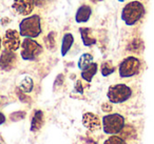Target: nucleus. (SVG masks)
<instances>
[{
  "instance_id": "nucleus-23",
  "label": "nucleus",
  "mask_w": 154,
  "mask_h": 144,
  "mask_svg": "<svg viewBox=\"0 0 154 144\" xmlns=\"http://www.w3.org/2000/svg\"><path fill=\"white\" fill-rule=\"evenodd\" d=\"M24 118H26V112H15L10 116V119L13 122H17V121H20Z\"/></svg>"
},
{
  "instance_id": "nucleus-5",
  "label": "nucleus",
  "mask_w": 154,
  "mask_h": 144,
  "mask_svg": "<svg viewBox=\"0 0 154 144\" xmlns=\"http://www.w3.org/2000/svg\"><path fill=\"white\" fill-rule=\"evenodd\" d=\"M42 53V46L33 38H26L21 43V58L23 60L32 61Z\"/></svg>"
},
{
  "instance_id": "nucleus-2",
  "label": "nucleus",
  "mask_w": 154,
  "mask_h": 144,
  "mask_svg": "<svg viewBox=\"0 0 154 144\" xmlns=\"http://www.w3.org/2000/svg\"><path fill=\"white\" fill-rule=\"evenodd\" d=\"M19 34L24 38H36L41 34V20L38 15L26 17L19 23Z\"/></svg>"
},
{
  "instance_id": "nucleus-12",
  "label": "nucleus",
  "mask_w": 154,
  "mask_h": 144,
  "mask_svg": "<svg viewBox=\"0 0 154 144\" xmlns=\"http://www.w3.org/2000/svg\"><path fill=\"white\" fill-rule=\"evenodd\" d=\"M45 121V116L41 110H36L31 121V131H37L41 128Z\"/></svg>"
},
{
  "instance_id": "nucleus-22",
  "label": "nucleus",
  "mask_w": 154,
  "mask_h": 144,
  "mask_svg": "<svg viewBox=\"0 0 154 144\" xmlns=\"http://www.w3.org/2000/svg\"><path fill=\"white\" fill-rule=\"evenodd\" d=\"M103 144H127L126 141L122 139V137H117V136H111L105 141Z\"/></svg>"
},
{
  "instance_id": "nucleus-28",
  "label": "nucleus",
  "mask_w": 154,
  "mask_h": 144,
  "mask_svg": "<svg viewBox=\"0 0 154 144\" xmlns=\"http://www.w3.org/2000/svg\"><path fill=\"white\" fill-rule=\"evenodd\" d=\"M93 2H99V1H103V0H92Z\"/></svg>"
},
{
  "instance_id": "nucleus-26",
  "label": "nucleus",
  "mask_w": 154,
  "mask_h": 144,
  "mask_svg": "<svg viewBox=\"0 0 154 144\" xmlns=\"http://www.w3.org/2000/svg\"><path fill=\"white\" fill-rule=\"evenodd\" d=\"M5 120H7V118H5V116L2 114V112H0V125H2L3 123L5 122Z\"/></svg>"
},
{
  "instance_id": "nucleus-21",
  "label": "nucleus",
  "mask_w": 154,
  "mask_h": 144,
  "mask_svg": "<svg viewBox=\"0 0 154 144\" xmlns=\"http://www.w3.org/2000/svg\"><path fill=\"white\" fill-rule=\"evenodd\" d=\"M45 43L49 50L55 49V33L51 32L47 37L45 38Z\"/></svg>"
},
{
  "instance_id": "nucleus-24",
  "label": "nucleus",
  "mask_w": 154,
  "mask_h": 144,
  "mask_svg": "<svg viewBox=\"0 0 154 144\" xmlns=\"http://www.w3.org/2000/svg\"><path fill=\"white\" fill-rule=\"evenodd\" d=\"M112 106L109 103H103V112H111Z\"/></svg>"
},
{
  "instance_id": "nucleus-15",
  "label": "nucleus",
  "mask_w": 154,
  "mask_h": 144,
  "mask_svg": "<svg viewBox=\"0 0 154 144\" xmlns=\"http://www.w3.org/2000/svg\"><path fill=\"white\" fill-rule=\"evenodd\" d=\"M73 42H74V37L72 34L68 33L63 36L62 38V43H61V55L66 56L68 54V52L70 51V49L72 47Z\"/></svg>"
},
{
  "instance_id": "nucleus-29",
  "label": "nucleus",
  "mask_w": 154,
  "mask_h": 144,
  "mask_svg": "<svg viewBox=\"0 0 154 144\" xmlns=\"http://www.w3.org/2000/svg\"><path fill=\"white\" fill-rule=\"evenodd\" d=\"M118 1H125V0H118Z\"/></svg>"
},
{
  "instance_id": "nucleus-6",
  "label": "nucleus",
  "mask_w": 154,
  "mask_h": 144,
  "mask_svg": "<svg viewBox=\"0 0 154 144\" xmlns=\"http://www.w3.org/2000/svg\"><path fill=\"white\" fill-rule=\"evenodd\" d=\"M140 70V61L136 57H127L119 64V75L122 78H129L137 75Z\"/></svg>"
},
{
  "instance_id": "nucleus-11",
  "label": "nucleus",
  "mask_w": 154,
  "mask_h": 144,
  "mask_svg": "<svg viewBox=\"0 0 154 144\" xmlns=\"http://www.w3.org/2000/svg\"><path fill=\"white\" fill-rule=\"evenodd\" d=\"M91 14H92V10L89 5H82L79 9L77 10L76 15H75V20L78 23H82V22H87L91 17Z\"/></svg>"
},
{
  "instance_id": "nucleus-10",
  "label": "nucleus",
  "mask_w": 154,
  "mask_h": 144,
  "mask_svg": "<svg viewBox=\"0 0 154 144\" xmlns=\"http://www.w3.org/2000/svg\"><path fill=\"white\" fill-rule=\"evenodd\" d=\"M82 123H84L85 127L89 129V130H97L100 128V120H99L98 116L94 115L93 112H86L82 116Z\"/></svg>"
},
{
  "instance_id": "nucleus-19",
  "label": "nucleus",
  "mask_w": 154,
  "mask_h": 144,
  "mask_svg": "<svg viewBox=\"0 0 154 144\" xmlns=\"http://www.w3.org/2000/svg\"><path fill=\"white\" fill-rule=\"evenodd\" d=\"M143 47V44L139 39H133L128 45V50L131 52H135V53H138L139 51H141Z\"/></svg>"
},
{
  "instance_id": "nucleus-20",
  "label": "nucleus",
  "mask_w": 154,
  "mask_h": 144,
  "mask_svg": "<svg viewBox=\"0 0 154 144\" xmlns=\"http://www.w3.org/2000/svg\"><path fill=\"white\" fill-rule=\"evenodd\" d=\"M114 70H115V68L112 65L111 62H103L101 64V74H103V76H109L112 73H114Z\"/></svg>"
},
{
  "instance_id": "nucleus-7",
  "label": "nucleus",
  "mask_w": 154,
  "mask_h": 144,
  "mask_svg": "<svg viewBox=\"0 0 154 144\" xmlns=\"http://www.w3.org/2000/svg\"><path fill=\"white\" fill-rule=\"evenodd\" d=\"M5 50L16 52L20 47V34L16 30H8L2 39Z\"/></svg>"
},
{
  "instance_id": "nucleus-8",
  "label": "nucleus",
  "mask_w": 154,
  "mask_h": 144,
  "mask_svg": "<svg viewBox=\"0 0 154 144\" xmlns=\"http://www.w3.org/2000/svg\"><path fill=\"white\" fill-rule=\"evenodd\" d=\"M16 62H17V56L15 52L5 50L0 55V68L2 70L5 72L11 70L16 65Z\"/></svg>"
},
{
  "instance_id": "nucleus-18",
  "label": "nucleus",
  "mask_w": 154,
  "mask_h": 144,
  "mask_svg": "<svg viewBox=\"0 0 154 144\" xmlns=\"http://www.w3.org/2000/svg\"><path fill=\"white\" fill-rule=\"evenodd\" d=\"M93 62V57L92 55H90V54L86 53L84 54V55H82V57L79 58V60H78V68H80V70H84V68H86L87 66L89 65V64H91Z\"/></svg>"
},
{
  "instance_id": "nucleus-14",
  "label": "nucleus",
  "mask_w": 154,
  "mask_h": 144,
  "mask_svg": "<svg viewBox=\"0 0 154 144\" xmlns=\"http://www.w3.org/2000/svg\"><path fill=\"white\" fill-rule=\"evenodd\" d=\"M97 68H98L97 63L92 62L91 64H89L86 68H84V70H82V79H84V80H86L87 82H91V81H92V79H93V77H94L95 74L97 73Z\"/></svg>"
},
{
  "instance_id": "nucleus-13",
  "label": "nucleus",
  "mask_w": 154,
  "mask_h": 144,
  "mask_svg": "<svg viewBox=\"0 0 154 144\" xmlns=\"http://www.w3.org/2000/svg\"><path fill=\"white\" fill-rule=\"evenodd\" d=\"M80 35H82V42L86 46H91V45L96 43V39L92 36V31L89 28H79Z\"/></svg>"
},
{
  "instance_id": "nucleus-1",
  "label": "nucleus",
  "mask_w": 154,
  "mask_h": 144,
  "mask_svg": "<svg viewBox=\"0 0 154 144\" xmlns=\"http://www.w3.org/2000/svg\"><path fill=\"white\" fill-rule=\"evenodd\" d=\"M146 13L145 7L138 1H131L122 11V20L127 26H134L140 21Z\"/></svg>"
},
{
  "instance_id": "nucleus-17",
  "label": "nucleus",
  "mask_w": 154,
  "mask_h": 144,
  "mask_svg": "<svg viewBox=\"0 0 154 144\" xmlns=\"http://www.w3.org/2000/svg\"><path fill=\"white\" fill-rule=\"evenodd\" d=\"M33 86H34V83H33L32 78L26 77V78L21 81L19 87H20V91H21L22 93H30V92H32Z\"/></svg>"
},
{
  "instance_id": "nucleus-3",
  "label": "nucleus",
  "mask_w": 154,
  "mask_h": 144,
  "mask_svg": "<svg viewBox=\"0 0 154 144\" xmlns=\"http://www.w3.org/2000/svg\"><path fill=\"white\" fill-rule=\"evenodd\" d=\"M107 96L112 103H122L130 99L132 96V89L126 84H115L109 87Z\"/></svg>"
},
{
  "instance_id": "nucleus-16",
  "label": "nucleus",
  "mask_w": 154,
  "mask_h": 144,
  "mask_svg": "<svg viewBox=\"0 0 154 144\" xmlns=\"http://www.w3.org/2000/svg\"><path fill=\"white\" fill-rule=\"evenodd\" d=\"M119 133L122 139H134L136 137V131L130 125H124V127Z\"/></svg>"
},
{
  "instance_id": "nucleus-27",
  "label": "nucleus",
  "mask_w": 154,
  "mask_h": 144,
  "mask_svg": "<svg viewBox=\"0 0 154 144\" xmlns=\"http://www.w3.org/2000/svg\"><path fill=\"white\" fill-rule=\"evenodd\" d=\"M1 44H2V39H1V37H0V49H1Z\"/></svg>"
},
{
  "instance_id": "nucleus-9",
  "label": "nucleus",
  "mask_w": 154,
  "mask_h": 144,
  "mask_svg": "<svg viewBox=\"0 0 154 144\" xmlns=\"http://www.w3.org/2000/svg\"><path fill=\"white\" fill-rule=\"evenodd\" d=\"M35 0H14L13 9L22 16H28L33 12Z\"/></svg>"
},
{
  "instance_id": "nucleus-25",
  "label": "nucleus",
  "mask_w": 154,
  "mask_h": 144,
  "mask_svg": "<svg viewBox=\"0 0 154 144\" xmlns=\"http://www.w3.org/2000/svg\"><path fill=\"white\" fill-rule=\"evenodd\" d=\"M75 88H76V92L82 93V82H80V81H77L76 82V86H75Z\"/></svg>"
},
{
  "instance_id": "nucleus-4",
  "label": "nucleus",
  "mask_w": 154,
  "mask_h": 144,
  "mask_svg": "<svg viewBox=\"0 0 154 144\" xmlns=\"http://www.w3.org/2000/svg\"><path fill=\"white\" fill-rule=\"evenodd\" d=\"M125 125V119L119 114H110L103 118V131L108 135L118 134Z\"/></svg>"
}]
</instances>
